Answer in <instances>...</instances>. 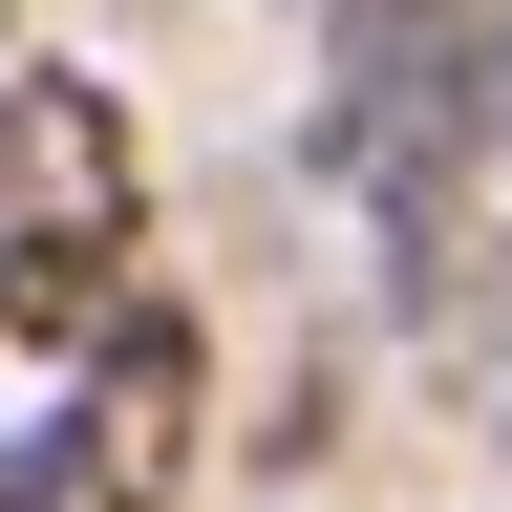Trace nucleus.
<instances>
[{
  "mask_svg": "<svg viewBox=\"0 0 512 512\" xmlns=\"http://www.w3.org/2000/svg\"><path fill=\"white\" fill-rule=\"evenodd\" d=\"M128 235H150V171H128V107L64 86V64H0V342H86L128 299Z\"/></svg>",
  "mask_w": 512,
  "mask_h": 512,
  "instance_id": "1",
  "label": "nucleus"
},
{
  "mask_svg": "<svg viewBox=\"0 0 512 512\" xmlns=\"http://www.w3.org/2000/svg\"><path fill=\"white\" fill-rule=\"evenodd\" d=\"M192 406H214L192 320L171 299H107L86 342H64L43 427H0V512H171L192 491Z\"/></svg>",
  "mask_w": 512,
  "mask_h": 512,
  "instance_id": "2",
  "label": "nucleus"
}]
</instances>
